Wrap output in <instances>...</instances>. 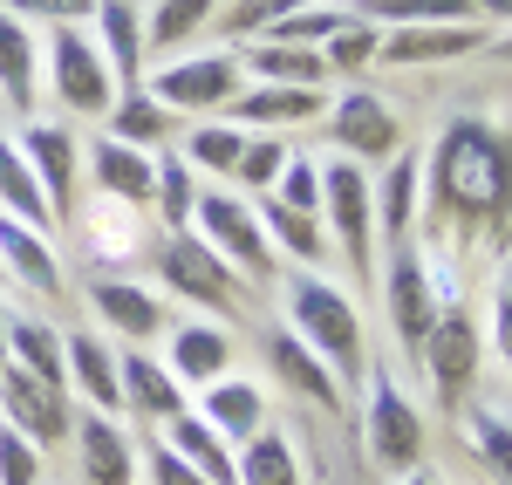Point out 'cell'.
I'll return each mask as SVG.
<instances>
[{"label":"cell","instance_id":"12","mask_svg":"<svg viewBox=\"0 0 512 485\" xmlns=\"http://www.w3.org/2000/svg\"><path fill=\"white\" fill-rule=\"evenodd\" d=\"M69 431H76L82 485H130L137 479V445H130V431L110 410H82V417H69Z\"/></svg>","mask_w":512,"mask_h":485},{"label":"cell","instance_id":"29","mask_svg":"<svg viewBox=\"0 0 512 485\" xmlns=\"http://www.w3.org/2000/svg\"><path fill=\"white\" fill-rule=\"evenodd\" d=\"M0 212H14L21 226H35V233H48L55 226V212H48V199H41V178L35 164H28V151L0 130Z\"/></svg>","mask_w":512,"mask_h":485},{"label":"cell","instance_id":"9","mask_svg":"<svg viewBox=\"0 0 512 485\" xmlns=\"http://www.w3.org/2000/svg\"><path fill=\"white\" fill-rule=\"evenodd\" d=\"M158 274L178 301H198V308H239L246 301V281L198 233H171V246L158 253Z\"/></svg>","mask_w":512,"mask_h":485},{"label":"cell","instance_id":"46","mask_svg":"<svg viewBox=\"0 0 512 485\" xmlns=\"http://www.w3.org/2000/svg\"><path fill=\"white\" fill-rule=\"evenodd\" d=\"M294 7H308V0H233L226 28H233V35H267V28H274V21H287Z\"/></svg>","mask_w":512,"mask_h":485},{"label":"cell","instance_id":"47","mask_svg":"<svg viewBox=\"0 0 512 485\" xmlns=\"http://www.w3.org/2000/svg\"><path fill=\"white\" fill-rule=\"evenodd\" d=\"M144 472H151V485H212L205 472H198V465H185L178 451L164 445V438L151 445V458H144Z\"/></svg>","mask_w":512,"mask_h":485},{"label":"cell","instance_id":"4","mask_svg":"<svg viewBox=\"0 0 512 485\" xmlns=\"http://www.w3.org/2000/svg\"><path fill=\"white\" fill-rule=\"evenodd\" d=\"M383 308H390V335L403 356H417L424 349V335L431 322L444 315V287H437V267L424 246H390V260H383Z\"/></svg>","mask_w":512,"mask_h":485},{"label":"cell","instance_id":"50","mask_svg":"<svg viewBox=\"0 0 512 485\" xmlns=\"http://www.w3.org/2000/svg\"><path fill=\"white\" fill-rule=\"evenodd\" d=\"M396 485H437V479H424V472H403V479H396Z\"/></svg>","mask_w":512,"mask_h":485},{"label":"cell","instance_id":"53","mask_svg":"<svg viewBox=\"0 0 512 485\" xmlns=\"http://www.w3.org/2000/svg\"><path fill=\"white\" fill-rule=\"evenodd\" d=\"M499 55H506V62H512V28H506V41H499Z\"/></svg>","mask_w":512,"mask_h":485},{"label":"cell","instance_id":"23","mask_svg":"<svg viewBox=\"0 0 512 485\" xmlns=\"http://www.w3.org/2000/svg\"><path fill=\"white\" fill-rule=\"evenodd\" d=\"M233 123H253V130H280V123H315L328 117V96L321 89H287V82H260V89H239Z\"/></svg>","mask_w":512,"mask_h":485},{"label":"cell","instance_id":"21","mask_svg":"<svg viewBox=\"0 0 512 485\" xmlns=\"http://www.w3.org/2000/svg\"><path fill=\"white\" fill-rule=\"evenodd\" d=\"M117 376H123V404L137 410L144 424H171V417L185 410V383H178L158 356H144V349L117 356Z\"/></svg>","mask_w":512,"mask_h":485},{"label":"cell","instance_id":"25","mask_svg":"<svg viewBox=\"0 0 512 485\" xmlns=\"http://www.w3.org/2000/svg\"><path fill=\"white\" fill-rule=\"evenodd\" d=\"M62 369H69V383H76L89 410H123V376H117V356H110V342L103 335H69L62 342Z\"/></svg>","mask_w":512,"mask_h":485},{"label":"cell","instance_id":"15","mask_svg":"<svg viewBox=\"0 0 512 485\" xmlns=\"http://www.w3.org/2000/svg\"><path fill=\"white\" fill-rule=\"evenodd\" d=\"M267 369H274L294 397H308L315 410H342V397H349V390L335 383V369L321 363V356L301 342V335H294V328H267Z\"/></svg>","mask_w":512,"mask_h":485},{"label":"cell","instance_id":"36","mask_svg":"<svg viewBox=\"0 0 512 485\" xmlns=\"http://www.w3.org/2000/svg\"><path fill=\"white\" fill-rule=\"evenodd\" d=\"M239 151H246V130L239 123H198L192 137H185V164L192 171H212V178H233Z\"/></svg>","mask_w":512,"mask_h":485},{"label":"cell","instance_id":"39","mask_svg":"<svg viewBox=\"0 0 512 485\" xmlns=\"http://www.w3.org/2000/svg\"><path fill=\"white\" fill-rule=\"evenodd\" d=\"M205 14H212V0H158V14L144 21V55L151 48H178L185 35H198Z\"/></svg>","mask_w":512,"mask_h":485},{"label":"cell","instance_id":"26","mask_svg":"<svg viewBox=\"0 0 512 485\" xmlns=\"http://www.w3.org/2000/svg\"><path fill=\"white\" fill-rule=\"evenodd\" d=\"M35 89H41V48H35V35H28V21L0 14V103H7L14 117H28V110H35Z\"/></svg>","mask_w":512,"mask_h":485},{"label":"cell","instance_id":"43","mask_svg":"<svg viewBox=\"0 0 512 485\" xmlns=\"http://www.w3.org/2000/svg\"><path fill=\"white\" fill-rule=\"evenodd\" d=\"M0 14L14 21H48V28H82L96 14V0H0Z\"/></svg>","mask_w":512,"mask_h":485},{"label":"cell","instance_id":"8","mask_svg":"<svg viewBox=\"0 0 512 485\" xmlns=\"http://www.w3.org/2000/svg\"><path fill=\"white\" fill-rule=\"evenodd\" d=\"M417 363H424V376H431V390H437L444 410L472 397V383H478V328H472V315H465L458 301H444V315L431 322Z\"/></svg>","mask_w":512,"mask_h":485},{"label":"cell","instance_id":"6","mask_svg":"<svg viewBox=\"0 0 512 485\" xmlns=\"http://www.w3.org/2000/svg\"><path fill=\"white\" fill-rule=\"evenodd\" d=\"M321 219L335 226L355 281H376V199H369L362 164H328L321 171Z\"/></svg>","mask_w":512,"mask_h":485},{"label":"cell","instance_id":"7","mask_svg":"<svg viewBox=\"0 0 512 485\" xmlns=\"http://www.w3.org/2000/svg\"><path fill=\"white\" fill-rule=\"evenodd\" d=\"M369 458L403 479V472H417V458H424V417L417 404L396 390V369H369Z\"/></svg>","mask_w":512,"mask_h":485},{"label":"cell","instance_id":"31","mask_svg":"<svg viewBox=\"0 0 512 485\" xmlns=\"http://www.w3.org/2000/svg\"><path fill=\"white\" fill-rule=\"evenodd\" d=\"M7 363L35 369L48 383H69V369H62V335L35 315H7Z\"/></svg>","mask_w":512,"mask_h":485},{"label":"cell","instance_id":"48","mask_svg":"<svg viewBox=\"0 0 512 485\" xmlns=\"http://www.w3.org/2000/svg\"><path fill=\"white\" fill-rule=\"evenodd\" d=\"M492 342H499V356H506V376H512V294H506V287L492 294Z\"/></svg>","mask_w":512,"mask_h":485},{"label":"cell","instance_id":"19","mask_svg":"<svg viewBox=\"0 0 512 485\" xmlns=\"http://www.w3.org/2000/svg\"><path fill=\"white\" fill-rule=\"evenodd\" d=\"M89 171H96V192H103V199H117V205H151L158 158H144L137 144L96 137V144H89Z\"/></svg>","mask_w":512,"mask_h":485},{"label":"cell","instance_id":"32","mask_svg":"<svg viewBox=\"0 0 512 485\" xmlns=\"http://www.w3.org/2000/svg\"><path fill=\"white\" fill-rule=\"evenodd\" d=\"M465 438H472L478 465L492 472V485H512V410L472 404V410H465Z\"/></svg>","mask_w":512,"mask_h":485},{"label":"cell","instance_id":"45","mask_svg":"<svg viewBox=\"0 0 512 485\" xmlns=\"http://www.w3.org/2000/svg\"><path fill=\"white\" fill-rule=\"evenodd\" d=\"M274 199L287 205V212H315L321 219V171L308 158H287V171H280V185H274Z\"/></svg>","mask_w":512,"mask_h":485},{"label":"cell","instance_id":"41","mask_svg":"<svg viewBox=\"0 0 512 485\" xmlns=\"http://www.w3.org/2000/svg\"><path fill=\"white\" fill-rule=\"evenodd\" d=\"M287 158H294V151H287V144H280V137H246V151H239V185H253V192H274L280 185V171H287Z\"/></svg>","mask_w":512,"mask_h":485},{"label":"cell","instance_id":"10","mask_svg":"<svg viewBox=\"0 0 512 485\" xmlns=\"http://www.w3.org/2000/svg\"><path fill=\"white\" fill-rule=\"evenodd\" d=\"M0 410L28 445H62L69 438V383H48L21 363H0Z\"/></svg>","mask_w":512,"mask_h":485},{"label":"cell","instance_id":"2","mask_svg":"<svg viewBox=\"0 0 512 485\" xmlns=\"http://www.w3.org/2000/svg\"><path fill=\"white\" fill-rule=\"evenodd\" d=\"M287 328L315 349L321 363L335 369V383L349 390L369 376V349H362V315L342 287H328L321 274H294L287 281Z\"/></svg>","mask_w":512,"mask_h":485},{"label":"cell","instance_id":"51","mask_svg":"<svg viewBox=\"0 0 512 485\" xmlns=\"http://www.w3.org/2000/svg\"><path fill=\"white\" fill-rule=\"evenodd\" d=\"M0 363H7V308H0Z\"/></svg>","mask_w":512,"mask_h":485},{"label":"cell","instance_id":"30","mask_svg":"<svg viewBox=\"0 0 512 485\" xmlns=\"http://www.w3.org/2000/svg\"><path fill=\"white\" fill-rule=\"evenodd\" d=\"M239 485H301V451L287 431H260L239 445Z\"/></svg>","mask_w":512,"mask_h":485},{"label":"cell","instance_id":"17","mask_svg":"<svg viewBox=\"0 0 512 485\" xmlns=\"http://www.w3.org/2000/svg\"><path fill=\"white\" fill-rule=\"evenodd\" d=\"M89 308L117 328V335H130V342H151V335H164V301L151 294V287H137V281L96 274V281H89Z\"/></svg>","mask_w":512,"mask_h":485},{"label":"cell","instance_id":"34","mask_svg":"<svg viewBox=\"0 0 512 485\" xmlns=\"http://www.w3.org/2000/svg\"><path fill=\"white\" fill-rule=\"evenodd\" d=\"M246 69H253L260 82H287V89H321V76H328V62H321L315 48H287V41L253 48V55H246Z\"/></svg>","mask_w":512,"mask_h":485},{"label":"cell","instance_id":"3","mask_svg":"<svg viewBox=\"0 0 512 485\" xmlns=\"http://www.w3.org/2000/svg\"><path fill=\"white\" fill-rule=\"evenodd\" d=\"M192 226H198V240L212 246V253L233 267L239 281H274V240H267L260 212H253L246 199H233V185H219V192H198Z\"/></svg>","mask_w":512,"mask_h":485},{"label":"cell","instance_id":"5","mask_svg":"<svg viewBox=\"0 0 512 485\" xmlns=\"http://www.w3.org/2000/svg\"><path fill=\"white\" fill-rule=\"evenodd\" d=\"M41 55H48V89H55V103H69L76 117H110V103H117V76H110V62H103L96 35H82V28H55V35L41 41Z\"/></svg>","mask_w":512,"mask_h":485},{"label":"cell","instance_id":"49","mask_svg":"<svg viewBox=\"0 0 512 485\" xmlns=\"http://www.w3.org/2000/svg\"><path fill=\"white\" fill-rule=\"evenodd\" d=\"M478 14H492V21H499V28H512V0H472Z\"/></svg>","mask_w":512,"mask_h":485},{"label":"cell","instance_id":"38","mask_svg":"<svg viewBox=\"0 0 512 485\" xmlns=\"http://www.w3.org/2000/svg\"><path fill=\"white\" fill-rule=\"evenodd\" d=\"M369 21H390V28H417V21H472V0H362Z\"/></svg>","mask_w":512,"mask_h":485},{"label":"cell","instance_id":"28","mask_svg":"<svg viewBox=\"0 0 512 485\" xmlns=\"http://www.w3.org/2000/svg\"><path fill=\"white\" fill-rule=\"evenodd\" d=\"M164 445L178 451L185 465H198V472H205V479H212V485H239L233 445H226V438H219V431H212V424H205L198 410H178V417L164 424Z\"/></svg>","mask_w":512,"mask_h":485},{"label":"cell","instance_id":"40","mask_svg":"<svg viewBox=\"0 0 512 485\" xmlns=\"http://www.w3.org/2000/svg\"><path fill=\"white\" fill-rule=\"evenodd\" d=\"M376 48H383V35H376L369 21H342L335 35L321 41V62H328V69H369Z\"/></svg>","mask_w":512,"mask_h":485},{"label":"cell","instance_id":"14","mask_svg":"<svg viewBox=\"0 0 512 485\" xmlns=\"http://www.w3.org/2000/svg\"><path fill=\"white\" fill-rule=\"evenodd\" d=\"M328 137L349 151V158H390L396 137H403V123L383 96H369V89H349L335 110H328Z\"/></svg>","mask_w":512,"mask_h":485},{"label":"cell","instance_id":"18","mask_svg":"<svg viewBox=\"0 0 512 485\" xmlns=\"http://www.w3.org/2000/svg\"><path fill=\"white\" fill-rule=\"evenodd\" d=\"M0 274H7V281H21L28 294H41V301H55V294H62V267H55L48 240H41L35 226H21L14 212H0Z\"/></svg>","mask_w":512,"mask_h":485},{"label":"cell","instance_id":"1","mask_svg":"<svg viewBox=\"0 0 512 485\" xmlns=\"http://www.w3.org/2000/svg\"><path fill=\"white\" fill-rule=\"evenodd\" d=\"M437 212V246L478 253L512 240V130L485 117H451L424 158Z\"/></svg>","mask_w":512,"mask_h":485},{"label":"cell","instance_id":"42","mask_svg":"<svg viewBox=\"0 0 512 485\" xmlns=\"http://www.w3.org/2000/svg\"><path fill=\"white\" fill-rule=\"evenodd\" d=\"M335 28H342V7H315V0H308V7H294L287 21H274L267 35L287 41V48H321V41L335 35Z\"/></svg>","mask_w":512,"mask_h":485},{"label":"cell","instance_id":"24","mask_svg":"<svg viewBox=\"0 0 512 485\" xmlns=\"http://www.w3.org/2000/svg\"><path fill=\"white\" fill-rule=\"evenodd\" d=\"M96 48H103L110 76L123 89H137V76H144V14H137V0H96Z\"/></svg>","mask_w":512,"mask_h":485},{"label":"cell","instance_id":"27","mask_svg":"<svg viewBox=\"0 0 512 485\" xmlns=\"http://www.w3.org/2000/svg\"><path fill=\"white\" fill-rule=\"evenodd\" d=\"M417 192H424V164L396 151V164L383 171V185H369V199H376V233L390 246H403L417 233Z\"/></svg>","mask_w":512,"mask_h":485},{"label":"cell","instance_id":"20","mask_svg":"<svg viewBox=\"0 0 512 485\" xmlns=\"http://www.w3.org/2000/svg\"><path fill=\"white\" fill-rule=\"evenodd\" d=\"M164 369H171L185 390H205V383H219V376L233 369V335H226V328H212V322H178Z\"/></svg>","mask_w":512,"mask_h":485},{"label":"cell","instance_id":"37","mask_svg":"<svg viewBox=\"0 0 512 485\" xmlns=\"http://www.w3.org/2000/svg\"><path fill=\"white\" fill-rule=\"evenodd\" d=\"M151 205L171 233H192V205H198V185H192V164L185 158H158V185H151Z\"/></svg>","mask_w":512,"mask_h":485},{"label":"cell","instance_id":"33","mask_svg":"<svg viewBox=\"0 0 512 485\" xmlns=\"http://www.w3.org/2000/svg\"><path fill=\"white\" fill-rule=\"evenodd\" d=\"M110 137L117 144H137V151H151L171 137V110H164L151 89H123V103H110Z\"/></svg>","mask_w":512,"mask_h":485},{"label":"cell","instance_id":"44","mask_svg":"<svg viewBox=\"0 0 512 485\" xmlns=\"http://www.w3.org/2000/svg\"><path fill=\"white\" fill-rule=\"evenodd\" d=\"M0 485H41V445H28L14 424H0Z\"/></svg>","mask_w":512,"mask_h":485},{"label":"cell","instance_id":"16","mask_svg":"<svg viewBox=\"0 0 512 485\" xmlns=\"http://www.w3.org/2000/svg\"><path fill=\"white\" fill-rule=\"evenodd\" d=\"M472 48H485L478 21H417V28H390V41L376 55L396 62V69H424V62H458Z\"/></svg>","mask_w":512,"mask_h":485},{"label":"cell","instance_id":"13","mask_svg":"<svg viewBox=\"0 0 512 485\" xmlns=\"http://www.w3.org/2000/svg\"><path fill=\"white\" fill-rule=\"evenodd\" d=\"M21 151H28V164H35L48 212H55V219H69V212H76V185H82V151H76V137H69L62 123H28Z\"/></svg>","mask_w":512,"mask_h":485},{"label":"cell","instance_id":"52","mask_svg":"<svg viewBox=\"0 0 512 485\" xmlns=\"http://www.w3.org/2000/svg\"><path fill=\"white\" fill-rule=\"evenodd\" d=\"M499 287H506V294H512V253H506V274H499Z\"/></svg>","mask_w":512,"mask_h":485},{"label":"cell","instance_id":"35","mask_svg":"<svg viewBox=\"0 0 512 485\" xmlns=\"http://www.w3.org/2000/svg\"><path fill=\"white\" fill-rule=\"evenodd\" d=\"M253 212H260V226H267V240L287 246V253H294L301 267H315L321 253H328V240H321V219H315V212H287L280 199L253 205Z\"/></svg>","mask_w":512,"mask_h":485},{"label":"cell","instance_id":"22","mask_svg":"<svg viewBox=\"0 0 512 485\" xmlns=\"http://www.w3.org/2000/svg\"><path fill=\"white\" fill-rule=\"evenodd\" d=\"M198 417H205L226 445H246V438L267 431V397H260V383H246V376H219V383H205Z\"/></svg>","mask_w":512,"mask_h":485},{"label":"cell","instance_id":"11","mask_svg":"<svg viewBox=\"0 0 512 485\" xmlns=\"http://www.w3.org/2000/svg\"><path fill=\"white\" fill-rule=\"evenodd\" d=\"M151 96H158L164 110H192V117L226 110V103L239 96V62H233V55H192V62H171V69L151 76Z\"/></svg>","mask_w":512,"mask_h":485}]
</instances>
